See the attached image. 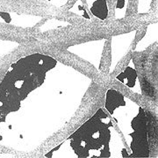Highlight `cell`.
<instances>
[{
    "label": "cell",
    "mask_w": 158,
    "mask_h": 158,
    "mask_svg": "<svg viewBox=\"0 0 158 158\" xmlns=\"http://www.w3.org/2000/svg\"><path fill=\"white\" fill-rule=\"evenodd\" d=\"M69 26H72L71 23L65 21V20H56V19H51V20H47L43 25L40 27V32H47L48 30H53V29L64 28Z\"/></svg>",
    "instance_id": "cell-8"
},
{
    "label": "cell",
    "mask_w": 158,
    "mask_h": 158,
    "mask_svg": "<svg viewBox=\"0 0 158 158\" xmlns=\"http://www.w3.org/2000/svg\"><path fill=\"white\" fill-rule=\"evenodd\" d=\"M106 41L107 40L106 38L90 41L69 46L66 50L71 54L85 59V61H88L96 68L98 72H101L102 57Z\"/></svg>",
    "instance_id": "cell-2"
},
{
    "label": "cell",
    "mask_w": 158,
    "mask_h": 158,
    "mask_svg": "<svg viewBox=\"0 0 158 158\" xmlns=\"http://www.w3.org/2000/svg\"><path fill=\"white\" fill-rule=\"evenodd\" d=\"M68 11L72 12L74 14H76V15H77V16L85 18V20H91V18L90 17L88 11H86V9L85 8L83 0H77L73 6H71L70 8H69Z\"/></svg>",
    "instance_id": "cell-11"
},
{
    "label": "cell",
    "mask_w": 158,
    "mask_h": 158,
    "mask_svg": "<svg viewBox=\"0 0 158 158\" xmlns=\"http://www.w3.org/2000/svg\"><path fill=\"white\" fill-rule=\"evenodd\" d=\"M153 0H137V14H148L152 8Z\"/></svg>",
    "instance_id": "cell-12"
},
{
    "label": "cell",
    "mask_w": 158,
    "mask_h": 158,
    "mask_svg": "<svg viewBox=\"0 0 158 158\" xmlns=\"http://www.w3.org/2000/svg\"><path fill=\"white\" fill-rule=\"evenodd\" d=\"M20 46V43L15 41L0 39V57L10 54L12 51H16V49Z\"/></svg>",
    "instance_id": "cell-10"
},
{
    "label": "cell",
    "mask_w": 158,
    "mask_h": 158,
    "mask_svg": "<svg viewBox=\"0 0 158 158\" xmlns=\"http://www.w3.org/2000/svg\"><path fill=\"white\" fill-rule=\"evenodd\" d=\"M158 40V22H153L148 24L146 28L145 34L141 39L136 43L135 46L133 48V52H142L146 51L148 47L156 43Z\"/></svg>",
    "instance_id": "cell-6"
},
{
    "label": "cell",
    "mask_w": 158,
    "mask_h": 158,
    "mask_svg": "<svg viewBox=\"0 0 158 158\" xmlns=\"http://www.w3.org/2000/svg\"><path fill=\"white\" fill-rule=\"evenodd\" d=\"M129 0H116L114 8V19L116 20H123L127 16Z\"/></svg>",
    "instance_id": "cell-9"
},
{
    "label": "cell",
    "mask_w": 158,
    "mask_h": 158,
    "mask_svg": "<svg viewBox=\"0 0 158 158\" xmlns=\"http://www.w3.org/2000/svg\"><path fill=\"white\" fill-rule=\"evenodd\" d=\"M114 130L110 117L100 108L66 140L70 141L69 147L75 151L77 157H90L91 150L92 157H109L102 148L112 157L113 154L107 150L110 151L109 145L113 141Z\"/></svg>",
    "instance_id": "cell-1"
},
{
    "label": "cell",
    "mask_w": 158,
    "mask_h": 158,
    "mask_svg": "<svg viewBox=\"0 0 158 158\" xmlns=\"http://www.w3.org/2000/svg\"><path fill=\"white\" fill-rule=\"evenodd\" d=\"M90 13L101 21H105L109 15L107 0H85Z\"/></svg>",
    "instance_id": "cell-7"
},
{
    "label": "cell",
    "mask_w": 158,
    "mask_h": 158,
    "mask_svg": "<svg viewBox=\"0 0 158 158\" xmlns=\"http://www.w3.org/2000/svg\"><path fill=\"white\" fill-rule=\"evenodd\" d=\"M138 29H134L127 33L112 35L111 37V60L108 74L111 75L130 50L136 38Z\"/></svg>",
    "instance_id": "cell-3"
},
{
    "label": "cell",
    "mask_w": 158,
    "mask_h": 158,
    "mask_svg": "<svg viewBox=\"0 0 158 158\" xmlns=\"http://www.w3.org/2000/svg\"><path fill=\"white\" fill-rule=\"evenodd\" d=\"M43 16L36 14H25L11 11H0V23L8 24L13 27L21 28H32L38 25Z\"/></svg>",
    "instance_id": "cell-5"
},
{
    "label": "cell",
    "mask_w": 158,
    "mask_h": 158,
    "mask_svg": "<svg viewBox=\"0 0 158 158\" xmlns=\"http://www.w3.org/2000/svg\"><path fill=\"white\" fill-rule=\"evenodd\" d=\"M44 1L48 2L50 5L56 6L57 8H61V7L66 6L69 0H44Z\"/></svg>",
    "instance_id": "cell-13"
},
{
    "label": "cell",
    "mask_w": 158,
    "mask_h": 158,
    "mask_svg": "<svg viewBox=\"0 0 158 158\" xmlns=\"http://www.w3.org/2000/svg\"><path fill=\"white\" fill-rule=\"evenodd\" d=\"M115 79L126 86L130 92L142 96L141 81L136 70L135 61L133 56L130 57L124 69L116 75Z\"/></svg>",
    "instance_id": "cell-4"
}]
</instances>
